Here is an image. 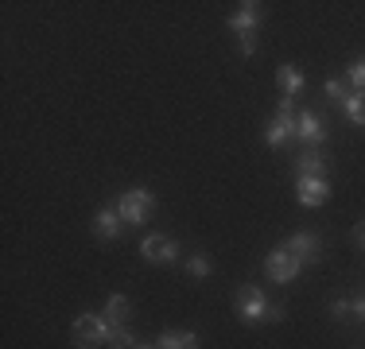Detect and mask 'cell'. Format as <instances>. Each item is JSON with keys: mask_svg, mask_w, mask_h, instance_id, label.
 <instances>
[{"mask_svg": "<svg viewBox=\"0 0 365 349\" xmlns=\"http://www.w3.org/2000/svg\"><path fill=\"white\" fill-rule=\"evenodd\" d=\"M350 82H354L358 93H365V58H354L350 63Z\"/></svg>", "mask_w": 365, "mask_h": 349, "instance_id": "obj_17", "label": "cell"}, {"mask_svg": "<svg viewBox=\"0 0 365 349\" xmlns=\"http://www.w3.org/2000/svg\"><path fill=\"white\" fill-rule=\"evenodd\" d=\"M323 90H327V98H330V101H338V105H342V101H346V85H342V82H338V78H330V82L323 85Z\"/></svg>", "mask_w": 365, "mask_h": 349, "instance_id": "obj_18", "label": "cell"}, {"mask_svg": "<svg viewBox=\"0 0 365 349\" xmlns=\"http://www.w3.org/2000/svg\"><path fill=\"white\" fill-rule=\"evenodd\" d=\"M323 167H327L323 152H319V147H311V152H303L299 160H295V179H319Z\"/></svg>", "mask_w": 365, "mask_h": 349, "instance_id": "obj_12", "label": "cell"}, {"mask_svg": "<svg viewBox=\"0 0 365 349\" xmlns=\"http://www.w3.org/2000/svg\"><path fill=\"white\" fill-rule=\"evenodd\" d=\"M117 214L125 217V225H140L148 214H152V194L148 190H128V194H120V202H117Z\"/></svg>", "mask_w": 365, "mask_h": 349, "instance_id": "obj_4", "label": "cell"}, {"mask_svg": "<svg viewBox=\"0 0 365 349\" xmlns=\"http://www.w3.org/2000/svg\"><path fill=\"white\" fill-rule=\"evenodd\" d=\"M140 252H144V260H152V264H171V260L179 256L175 241L163 237V233H152V237H144V241H140Z\"/></svg>", "mask_w": 365, "mask_h": 349, "instance_id": "obj_6", "label": "cell"}, {"mask_svg": "<svg viewBox=\"0 0 365 349\" xmlns=\"http://www.w3.org/2000/svg\"><path fill=\"white\" fill-rule=\"evenodd\" d=\"M133 349H155V345H144V342H136V345H133Z\"/></svg>", "mask_w": 365, "mask_h": 349, "instance_id": "obj_24", "label": "cell"}, {"mask_svg": "<svg viewBox=\"0 0 365 349\" xmlns=\"http://www.w3.org/2000/svg\"><path fill=\"white\" fill-rule=\"evenodd\" d=\"M264 272L272 276L276 283H288V279L299 276V260H295L288 249H272V252H268V260H264Z\"/></svg>", "mask_w": 365, "mask_h": 349, "instance_id": "obj_5", "label": "cell"}, {"mask_svg": "<svg viewBox=\"0 0 365 349\" xmlns=\"http://www.w3.org/2000/svg\"><path fill=\"white\" fill-rule=\"evenodd\" d=\"M284 249H288L292 256L303 264V260H315L319 256V237H315V233H295V237H288Z\"/></svg>", "mask_w": 365, "mask_h": 349, "instance_id": "obj_9", "label": "cell"}, {"mask_svg": "<svg viewBox=\"0 0 365 349\" xmlns=\"http://www.w3.org/2000/svg\"><path fill=\"white\" fill-rule=\"evenodd\" d=\"M327 194H330L327 174H319V179H295V198H299V206H323Z\"/></svg>", "mask_w": 365, "mask_h": 349, "instance_id": "obj_7", "label": "cell"}, {"mask_svg": "<svg viewBox=\"0 0 365 349\" xmlns=\"http://www.w3.org/2000/svg\"><path fill=\"white\" fill-rule=\"evenodd\" d=\"M295 136H299L303 144L319 147V144L327 140V128H323V120H319L315 113H307V109H303L299 117H295Z\"/></svg>", "mask_w": 365, "mask_h": 349, "instance_id": "obj_8", "label": "cell"}, {"mask_svg": "<svg viewBox=\"0 0 365 349\" xmlns=\"http://www.w3.org/2000/svg\"><path fill=\"white\" fill-rule=\"evenodd\" d=\"M330 314H334V318H346V314H354V303L350 299H334L330 303Z\"/></svg>", "mask_w": 365, "mask_h": 349, "instance_id": "obj_20", "label": "cell"}, {"mask_svg": "<svg viewBox=\"0 0 365 349\" xmlns=\"http://www.w3.org/2000/svg\"><path fill=\"white\" fill-rule=\"evenodd\" d=\"M187 268H190V276H210V260L206 256H190Z\"/></svg>", "mask_w": 365, "mask_h": 349, "instance_id": "obj_19", "label": "cell"}, {"mask_svg": "<svg viewBox=\"0 0 365 349\" xmlns=\"http://www.w3.org/2000/svg\"><path fill=\"white\" fill-rule=\"evenodd\" d=\"M276 82H280L284 98H292V101H295V93L303 90V74H299V70H295L292 63H284L280 70H276Z\"/></svg>", "mask_w": 365, "mask_h": 349, "instance_id": "obj_14", "label": "cell"}, {"mask_svg": "<svg viewBox=\"0 0 365 349\" xmlns=\"http://www.w3.org/2000/svg\"><path fill=\"white\" fill-rule=\"evenodd\" d=\"M292 136H295L292 98H280V113H276V120H268V128H264V144L268 147H280V144H288Z\"/></svg>", "mask_w": 365, "mask_h": 349, "instance_id": "obj_3", "label": "cell"}, {"mask_svg": "<svg viewBox=\"0 0 365 349\" xmlns=\"http://www.w3.org/2000/svg\"><path fill=\"white\" fill-rule=\"evenodd\" d=\"M354 314H358V318H365V295H361V299H354Z\"/></svg>", "mask_w": 365, "mask_h": 349, "instance_id": "obj_22", "label": "cell"}, {"mask_svg": "<svg viewBox=\"0 0 365 349\" xmlns=\"http://www.w3.org/2000/svg\"><path fill=\"white\" fill-rule=\"evenodd\" d=\"M120 225H125V217H120L113 206H106L98 217H93V233H98L101 241H113V237L120 233Z\"/></svg>", "mask_w": 365, "mask_h": 349, "instance_id": "obj_11", "label": "cell"}, {"mask_svg": "<svg viewBox=\"0 0 365 349\" xmlns=\"http://www.w3.org/2000/svg\"><path fill=\"white\" fill-rule=\"evenodd\" d=\"M237 314L245 322H264V318H280V307H268V299H264V291L260 287H241V295H237Z\"/></svg>", "mask_w": 365, "mask_h": 349, "instance_id": "obj_2", "label": "cell"}, {"mask_svg": "<svg viewBox=\"0 0 365 349\" xmlns=\"http://www.w3.org/2000/svg\"><path fill=\"white\" fill-rule=\"evenodd\" d=\"M155 349H198V338L190 330H168V334H160Z\"/></svg>", "mask_w": 365, "mask_h": 349, "instance_id": "obj_13", "label": "cell"}, {"mask_svg": "<svg viewBox=\"0 0 365 349\" xmlns=\"http://www.w3.org/2000/svg\"><path fill=\"white\" fill-rule=\"evenodd\" d=\"M257 24H260V4H241V12H233L230 16V28L237 31V35H253L257 31Z\"/></svg>", "mask_w": 365, "mask_h": 349, "instance_id": "obj_10", "label": "cell"}, {"mask_svg": "<svg viewBox=\"0 0 365 349\" xmlns=\"http://www.w3.org/2000/svg\"><path fill=\"white\" fill-rule=\"evenodd\" d=\"M71 334H74L78 349H101L109 342V334H113V322L106 318V314H90V311H86V314H78V318H74Z\"/></svg>", "mask_w": 365, "mask_h": 349, "instance_id": "obj_1", "label": "cell"}, {"mask_svg": "<svg viewBox=\"0 0 365 349\" xmlns=\"http://www.w3.org/2000/svg\"><path fill=\"white\" fill-rule=\"evenodd\" d=\"M358 244L365 249V225H358Z\"/></svg>", "mask_w": 365, "mask_h": 349, "instance_id": "obj_23", "label": "cell"}, {"mask_svg": "<svg viewBox=\"0 0 365 349\" xmlns=\"http://www.w3.org/2000/svg\"><path fill=\"white\" fill-rule=\"evenodd\" d=\"M253 51H257V35H241V55H253Z\"/></svg>", "mask_w": 365, "mask_h": 349, "instance_id": "obj_21", "label": "cell"}, {"mask_svg": "<svg viewBox=\"0 0 365 349\" xmlns=\"http://www.w3.org/2000/svg\"><path fill=\"white\" fill-rule=\"evenodd\" d=\"M106 318H109V322H117V326H120V318H128V299H125V295H109V303H106Z\"/></svg>", "mask_w": 365, "mask_h": 349, "instance_id": "obj_16", "label": "cell"}, {"mask_svg": "<svg viewBox=\"0 0 365 349\" xmlns=\"http://www.w3.org/2000/svg\"><path fill=\"white\" fill-rule=\"evenodd\" d=\"M342 109H346V117H350V125H358L365 128V93H346V101H342Z\"/></svg>", "mask_w": 365, "mask_h": 349, "instance_id": "obj_15", "label": "cell"}]
</instances>
